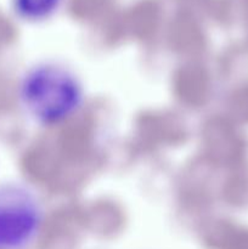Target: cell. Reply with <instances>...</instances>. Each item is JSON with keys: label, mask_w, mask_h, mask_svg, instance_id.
Wrapping results in <instances>:
<instances>
[{"label": "cell", "mask_w": 248, "mask_h": 249, "mask_svg": "<svg viewBox=\"0 0 248 249\" xmlns=\"http://www.w3.org/2000/svg\"><path fill=\"white\" fill-rule=\"evenodd\" d=\"M43 221V206L31 187L15 181L0 184V249H27Z\"/></svg>", "instance_id": "7a4b0ae2"}, {"label": "cell", "mask_w": 248, "mask_h": 249, "mask_svg": "<svg viewBox=\"0 0 248 249\" xmlns=\"http://www.w3.org/2000/svg\"><path fill=\"white\" fill-rule=\"evenodd\" d=\"M22 109L43 125L62 123L79 109L83 88L78 78L57 63H40L27 71L18 85Z\"/></svg>", "instance_id": "6da1fadb"}]
</instances>
